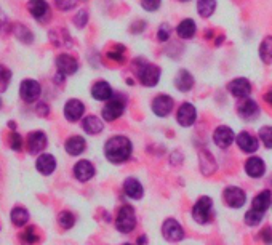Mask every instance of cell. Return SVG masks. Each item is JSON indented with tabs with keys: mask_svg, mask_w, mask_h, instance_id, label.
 <instances>
[{
	"mask_svg": "<svg viewBox=\"0 0 272 245\" xmlns=\"http://www.w3.org/2000/svg\"><path fill=\"white\" fill-rule=\"evenodd\" d=\"M132 141L128 140L127 137H112L106 141L104 144V154L109 162L112 164H124L127 162L132 156Z\"/></svg>",
	"mask_w": 272,
	"mask_h": 245,
	"instance_id": "obj_1",
	"label": "cell"
},
{
	"mask_svg": "<svg viewBox=\"0 0 272 245\" xmlns=\"http://www.w3.org/2000/svg\"><path fill=\"white\" fill-rule=\"evenodd\" d=\"M115 226H117V229L122 234L132 233L136 226V215H135L133 207H130V205L120 207L117 218H115Z\"/></svg>",
	"mask_w": 272,
	"mask_h": 245,
	"instance_id": "obj_2",
	"label": "cell"
},
{
	"mask_svg": "<svg viewBox=\"0 0 272 245\" xmlns=\"http://www.w3.org/2000/svg\"><path fill=\"white\" fill-rule=\"evenodd\" d=\"M138 79L147 88L155 87L160 80V68L155 64L142 63V66L138 69Z\"/></svg>",
	"mask_w": 272,
	"mask_h": 245,
	"instance_id": "obj_3",
	"label": "cell"
},
{
	"mask_svg": "<svg viewBox=\"0 0 272 245\" xmlns=\"http://www.w3.org/2000/svg\"><path fill=\"white\" fill-rule=\"evenodd\" d=\"M125 111V100L122 96L114 95L111 100L106 103V106L102 107V117L107 122H112L115 119H119Z\"/></svg>",
	"mask_w": 272,
	"mask_h": 245,
	"instance_id": "obj_4",
	"label": "cell"
},
{
	"mask_svg": "<svg viewBox=\"0 0 272 245\" xmlns=\"http://www.w3.org/2000/svg\"><path fill=\"white\" fill-rule=\"evenodd\" d=\"M211 207L213 202L210 197H200L192 209V218L199 224H205L211 220Z\"/></svg>",
	"mask_w": 272,
	"mask_h": 245,
	"instance_id": "obj_5",
	"label": "cell"
},
{
	"mask_svg": "<svg viewBox=\"0 0 272 245\" xmlns=\"http://www.w3.org/2000/svg\"><path fill=\"white\" fill-rule=\"evenodd\" d=\"M40 93H42V87L37 80L26 79V80L21 82V87H19V95H21V100H24L26 103L37 101Z\"/></svg>",
	"mask_w": 272,
	"mask_h": 245,
	"instance_id": "obj_6",
	"label": "cell"
},
{
	"mask_svg": "<svg viewBox=\"0 0 272 245\" xmlns=\"http://www.w3.org/2000/svg\"><path fill=\"white\" fill-rule=\"evenodd\" d=\"M223 197H224L226 204L232 209L243 207L245 201H247V194H245L240 188H237V186H229V188H226Z\"/></svg>",
	"mask_w": 272,
	"mask_h": 245,
	"instance_id": "obj_7",
	"label": "cell"
},
{
	"mask_svg": "<svg viewBox=\"0 0 272 245\" xmlns=\"http://www.w3.org/2000/svg\"><path fill=\"white\" fill-rule=\"evenodd\" d=\"M162 234H164V237H165L167 241H170V242H179L184 237V231H183L181 224L176 220L170 218V220H167L164 223V226H162Z\"/></svg>",
	"mask_w": 272,
	"mask_h": 245,
	"instance_id": "obj_8",
	"label": "cell"
},
{
	"mask_svg": "<svg viewBox=\"0 0 272 245\" xmlns=\"http://www.w3.org/2000/svg\"><path fill=\"white\" fill-rule=\"evenodd\" d=\"M28 10L31 13V16L35 18L40 23H45V19L50 18V5L45 0H29Z\"/></svg>",
	"mask_w": 272,
	"mask_h": 245,
	"instance_id": "obj_9",
	"label": "cell"
},
{
	"mask_svg": "<svg viewBox=\"0 0 272 245\" xmlns=\"http://www.w3.org/2000/svg\"><path fill=\"white\" fill-rule=\"evenodd\" d=\"M173 109V98L168 95H159L152 101V112L159 117H167Z\"/></svg>",
	"mask_w": 272,
	"mask_h": 245,
	"instance_id": "obj_10",
	"label": "cell"
},
{
	"mask_svg": "<svg viewBox=\"0 0 272 245\" xmlns=\"http://www.w3.org/2000/svg\"><path fill=\"white\" fill-rule=\"evenodd\" d=\"M197 119V109L194 107L191 103H184V105H181L178 112H176V120L179 125L183 127H191L194 122Z\"/></svg>",
	"mask_w": 272,
	"mask_h": 245,
	"instance_id": "obj_11",
	"label": "cell"
},
{
	"mask_svg": "<svg viewBox=\"0 0 272 245\" xmlns=\"http://www.w3.org/2000/svg\"><path fill=\"white\" fill-rule=\"evenodd\" d=\"M56 68L58 72H61L63 75H72L79 69V63L75 61V58H72L68 53H61L56 58Z\"/></svg>",
	"mask_w": 272,
	"mask_h": 245,
	"instance_id": "obj_12",
	"label": "cell"
},
{
	"mask_svg": "<svg viewBox=\"0 0 272 245\" xmlns=\"http://www.w3.org/2000/svg\"><path fill=\"white\" fill-rule=\"evenodd\" d=\"M234 140H236V135L229 127L221 125V127L216 128L215 133H213V141H215V144L218 147H221V149L229 147L232 143H234Z\"/></svg>",
	"mask_w": 272,
	"mask_h": 245,
	"instance_id": "obj_13",
	"label": "cell"
},
{
	"mask_svg": "<svg viewBox=\"0 0 272 245\" xmlns=\"http://www.w3.org/2000/svg\"><path fill=\"white\" fill-rule=\"evenodd\" d=\"M228 90L236 98H248V95L251 93V83L250 80L240 77V79H234L232 82H229Z\"/></svg>",
	"mask_w": 272,
	"mask_h": 245,
	"instance_id": "obj_14",
	"label": "cell"
},
{
	"mask_svg": "<svg viewBox=\"0 0 272 245\" xmlns=\"http://www.w3.org/2000/svg\"><path fill=\"white\" fill-rule=\"evenodd\" d=\"M83 112H85V106L79 100H69L66 106H64V117L69 122H77L79 119H82Z\"/></svg>",
	"mask_w": 272,
	"mask_h": 245,
	"instance_id": "obj_15",
	"label": "cell"
},
{
	"mask_svg": "<svg viewBox=\"0 0 272 245\" xmlns=\"http://www.w3.org/2000/svg\"><path fill=\"white\" fill-rule=\"evenodd\" d=\"M237 111H238V115H240L242 119H245V120H253V119L258 117V114H260V107H258L256 101L245 98L240 103V105H238Z\"/></svg>",
	"mask_w": 272,
	"mask_h": 245,
	"instance_id": "obj_16",
	"label": "cell"
},
{
	"mask_svg": "<svg viewBox=\"0 0 272 245\" xmlns=\"http://www.w3.org/2000/svg\"><path fill=\"white\" fill-rule=\"evenodd\" d=\"M237 144L238 147L243 151V152H247V154H253L255 151H258V146H260V143H258V140L253 137V135H250L248 132H242V133H238L237 135Z\"/></svg>",
	"mask_w": 272,
	"mask_h": 245,
	"instance_id": "obj_17",
	"label": "cell"
},
{
	"mask_svg": "<svg viewBox=\"0 0 272 245\" xmlns=\"http://www.w3.org/2000/svg\"><path fill=\"white\" fill-rule=\"evenodd\" d=\"M245 172L250 178H261L266 172V165H264V160L260 157H250L247 162H245Z\"/></svg>",
	"mask_w": 272,
	"mask_h": 245,
	"instance_id": "obj_18",
	"label": "cell"
},
{
	"mask_svg": "<svg viewBox=\"0 0 272 245\" xmlns=\"http://www.w3.org/2000/svg\"><path fill=\"white\" fill-rule=\"evenodd\" d=\"M92 96L96 100V101H109L114 96V92H112V87L109 85L107 82L101 80V82H96L93 88H92Z\"/></svg>",
	"mask_w": 272,
	"mask_h": 245,
	"instance_id": "obj_19",
	"label": "cell"
},
{
	"mask_svg": "<svg viewBox=\"0 0 272 245\" xmlns=\"http://www.w3.org/2000/svg\"><path fill=\"white\" fill-rule=\"evenodd\" d=\"M74 175L79 181L85 183L95 176V167L90 164L88 160H80V162H77L74 167Z\"/></svg>",
	"mask_w": 272,
	"mask_h": 245,
	"instance_id": "obj_20",
	"label": "cell"
},
{
	"mask_svg": "<svg viewBox=\"0 0 272 245\" xmlns=\"http://www.w3.org/2000/svg\"><path fill=\"white\" fill-rule=\"evenodd\" d=\"M47 146V137L43 132H34L28 137V147L31 154H38Z\"/></svg>",
	"mask_w": 272,
	"mask_h": 245,
	"instance_id": "obj_21",
	"label": "cell"
},
{
	"mask_svg": "<svg viewBox=\"0 0 272 245\" xmlns=\"http://www.w3.org/2000/svg\"><path fill=\"white\" fill-rule=\"evenodd\" d=\"M35 167L42 175H51L56 169V159L51 156V154H42V156L37 159Z\"/></svg>",
	"mask_w": 272,
	"mask_h": 245,
	"instance_id": "obj_22",
	"label": "cell"
},
{
	"mask_svg": "<svg viewBox=\"0 0 272 245\" xmlns=\"http://www.w3.org/2000/svg\"><path fill=\"white\" fill-rule=\"evenodd\" d=\"M174 87H176L179 92H189V90L194 87V77L189 70L181 69L178 75L174 77Z\"/></svg>",
	"mask_w": 272,
	"mask_h": 245,
	"instance_id": "obj_23",
	"label": "cell"
},
{
	"mask_svg": "<svg viewBox=\"0 0 272 245\" xmlns=\"http://www.w3.org/2000/svg\"><path fill=\"white\" fill-rule=\"evenodd\" d=\"M124 191L130 199H141L142 197V186L136 178H127L124 183Z\"/></svg>",
	"mask_w": 272,
	"mask_h": 245,
	"instance_id": "obj_24",
	"label": "cell"
},
{
	"mask_svg": "<svg viewBox=\"0 0 272 245\" xmlns=\"http://www.w3.org/2000/svg\"><path fill=\"white\" fill-rule=\"evenodd\" d=\"M82 128L85 130L88 135H98L102 132V128H104V125H102V122L95 117V115H88V117L83 119L82 122Z\"/></svg>",
	"mask_w": 272,
	"mask_h": 245,
	"instance_id": "obj_25",
	"label": "cell"
},
{
	"mask_svg": "<svg viewBox=\"0 0 272 245\" xmlns=\"http://www.w3.org/2000/svg\"><path fill=\"white\" fill-rule=\"evenodd\" d=\"M87 143L82 137H70L66 141V151L70 154V156H79L83 151H85Z\"/></svg>",
	"mask_w": 272,
	"mask_h": 245,
	"instance_id": "obj_26",
	"label": "cell"
},
{
	"mask_svg": "<svg viewBox=\"0 0 272 245\" xmlns=\"http://www.w3.org/2000/svg\"><path fill=\"white\" fill-rule=\"evenodd\" d=\"M271 204H272V197H271V191L266 189V191H263L260 192L255 199H253V207L251 209H255L258 211H261V213H264L269 207H271Z\"/></svg>",
	"mask_w": 272,
	"mask_h": 245,
	"instance_id": "obj_27",
	"label": "cell"
},
{
	"mask_svg": "<svg viewBox=\"0 0 272 245\" xmlns=\"http://www.w3.org/2000/svg\"><path fill=\"white\" fill-rule=\"evenodd\" d=\"M196 23L192 21V19H183L179 24H178V28H176V32H178V35L181 38H192L194 35H196Z\"/></svg>",
	"mask_w": 272,
	"mask_h": 245,
	"instance_id": "obj_28",
	"label": "cell"
},
{
	"mask_svg": "<svg viewBox=\"0 0 272 245\" xmlns=\"http://www.w3.org/2000/svg\"><path fill=\"white\" fill-rule=\"evenodd\" d=\"M11 221L15 226H24L26 223L29 221V211L24 207H15L11 210Z\"/></svg>",
	"mask_w": 272,
	"mask_h": 245,
	"instance_id": "obj_29",
	"label": "cell"
},
{
	"mask_svg": "<svg viewBox=\"0 0 272 245\" xmlns=\"http://www.w3.org/2000/svg\"><path fill=\"white\" fill-rule=\"evenodd\" d=\"M216 8V0H197V11L202 18H210Z\"/></svg>",
	"mask_w": 272,
	"mask_h": 245,
	"instance_id": "obj_30",
	"label": "cell"
},
{
	"mask_svg": "<svg viewBox=\"0 0 272 245\" xmlns=\"http://www.w3.org/2000/svg\"><path fill=\"white\" fill-rule=\"evenodd\" d=\"M260 56L266 64H272V35H268L260 45Z\"/></svg>",
	"mask_w": 272,
	"mask_h": 245,
	"instance_id": "obj_31",
	"label": "cell"
},
{
	"mask_svg": "<svg viewBox=\"0 0 272 245\" xmlns=\"http://www.w3.org/2000/svg\"><path fill=\"white\" fill-rule=\"evenodd\" d=\"M13 34H15L18 40H21L23 43H31L32 40H34V34H32L24 24H15Z\"/></svg>",
	"mask_w": 272,
	"mask_h": 245,
	"instance_id": "obj_32",
	"label": "cell"
},
{
	"mask_svg": "<svg viewBox=\"0 0 272 245\" xmlns=\"http://www.w3.org/2000/svg\"><path fill=\"white\" fill-rule=\"evenodd\" d=\"M63 38L64 40H68L70 42V38H69V34L64 29H53L50 32V40L53 42L55 45H60V47H63V45H66L63 42Z\"/></svg>",
	"mask_w": 272,
	"mask_h": 245,
	"instance_id": "obj_33",
	"label": "cell"
},
{
	"mask_svg": "<svg viewBox=\"0 0 272 245\" xmlns=\"http://www.w3.org/2000/svg\"><path fill=\"white\" fill-rule=\"evenodd\" d=\"M245 223L248 224V226H258L261 221H263V213L261 211H258V210H255V209H251V210H248L247 213H245Z\"/></svg>",
	"mask_w": 272,
	"mask_h": 245,
	"instance_id": "obj_34",
	"label": "cell"
},
{
	"mask_svg": "<svg viewBox=\"0 0 272 245\" xmlns=\"http://www.w3.org/2000/svg\"><path fill=\"white\" fill-rule=\"evenodd\" d=\"M10 80H11V72L10 69H6L5 66L0 64V93H3L6 87L10 85Z\"/></svg>",
	"mask_w": 272,
	"mask_h": 245,
	"instance_id": "obj_35",
	"label": "cell"
},
{
	"mask_svg": "<svg viewBox=\"0 0 272 245\" xmlns=\"http://www.w3.org/2000/svg\"><path fill=\"white\" fill-rule=\"evenodd\" d=\"M58 221H60V224L64 229H70L74 226L75 218H74L72 213H70V211H61L60 216H58Z\"/></svg>",
	"mask_w": 272,
	"mask_h": 245,
	"instance_id": "obj_36",
	"label": "cell"
},
{
	"mask_svg": "<svg viewBox=\"0 0 272 245\" xmlns=\"http://www.w3.org/2000/svg\"><path fill=\"white\" fill-rule=\"evenodd\" d=\"M21 241L24 242V244H35L37 241H38V236L35 234V229L32 228V226H29V228H26L23 233H21Z\"/></svg>",
	"mask_w": 272,
	"mask_h": 245,
	"instance_id": "obj_37",
	"label": "cell"
},
{
	"mask_svg": "<svg viewBox=\"0 0 272 245\" xmlns=\"http://www.w3.org/2000/svg\"><path fill=\"white\" fill-rule=\"evenodd\" d=\"M260 140L268 149H272V127H263L260 130Z\"/></svg>",
	"mask_w": 272,
	"mask_h": 245,
	"instance_id": "obj_38",
	"label": "cell"
},
{
	"mask_svg": "<svg viewBox=\"0 0 272 245\" xmlns=\"http://www.w3.org/2000/svg\"><path fill=\"white\" fill-rule=\"evenodd\" d=\"M124 45H117V47L114 48V51H109L107 53V58L109 60H112V61H117V63H124L125 61V58H124Z\"/></svg>",
	"mask_w": 272,
	"mask_h": 245,
	"instance_id": "obj_39",
	"label": "cell"
},
{
	"mask_svg": "<svg viewBox=\"0 0 272 245\" xmlns=\"http://www.w3.org/2000/svg\"><path fill=\"white\" fill-rule=\"evenodd\" d=\"M77 2H79V0H55L56 8L61 10V11H69V10L75 8Z\"/></svg>",
	"mask_w": 272,
	"mask_h": 245,
	"instance_id": "obj_40",
	"label": "cell"
},
{
	"mask_svg": "<svg viewBox=\"0 0 272 245\" xmlns=\"http://www.w3.org/2000/svg\"><path fill=\"white\" fill-rule=\"evenodd\" d=\"M8 144L13 151H21V147H23V138H21V135H18L13 132L10 135V138H8Z\"/></svg>",
	"mask_w": 272,
	"mask_h": 245,
	"instance_id": "obj_41",
	"label": "cell"
},
{
	"mask_svg": "<svg viewBox=\"0 0 272 245\" xmlns=\"http://www.w3.org/2000/svg\"><path fill=\"white\" fill-rule=\"evenodd\" d=\"M170 32H171V28L168 23H162L160 28L157 31V38L160 42H167L168 38H170Z\"/></svg>",
	"mask_w": 272,
	"mask_h": 245,
	"instance_id": "obj_42",
	"label": "cell"
},
{
	"mask_svg": "<svg viewBox=\"0 0 272 245\" xmlns=\"http://www.w3.org/2000/svg\"><path fill=\"white\" fill-rule=\"evenodd\" d=\"M74 23H75V26L79 29H82V28H85V24L88 23V13H87V10H79V13L74 16Z\"/></svg>",
	"mask_w": 272,
	"mask_h": 245,
	"instance_id": "obj_43",
	"label": "cell"
},
{
	"mask_svg": "<svg viewBox=\"0 0 272 245\" xmlns=\"http://www.w3.org/2000/svg\"><path fill=\"white\" fill-rule=\"evenodd\" d=\"M160 3H162V0H141V6L146 11H155V10H159Z\"/></svg>",
	"mask_w": 272,
	"mask_h": 245,
	"instance_id": "obj_44",
	"label": "cell"
},
{
	"mask_svg": "<svg viewBox=\"0 0 272 245\" xmlns=\"http://www.w3.org/2000/svg\"><path fill=\"white\" fill-rule=\"evenodd\" d=\"M261 239L266 244H272V229L271 228H264L261 231Z\"/></svg>",
	"mask_w": 272,
	"mask_h": 245,
	"instance_id": "obj_45",
	"label": "cell"
},
{
	"mask_svg": "<svg viewBox=\"0 0 272 245\" xmlns=\"http://www.w3.org/2000/svg\"><path fill=\"white\" fill-rule=\"evenodd\" d=\"M37 112L40 114V115H47V114H48V106L38 105V106H37Z\"/></svg>",
	"mask_w": 272,
	"mask_h": 245,
	"instance_id": "obj_46",
	"label": "cell"
},
{
	"mask_svg": "<svg viewBox=\"0 0 272 245\" xmlns=\"http://www.w3.org/2000/svg\"><path fill=\"white\" fill-rule=\"evenodd\" d=\"M264 101H266L268 105L272 106V90H271V92H268L266 95H264Z\"/></svg>",
	"mask_w": 272,
	"mask_h": 245,
	"instance_id": "obj_47",
	"label": "cell"
},
{
	"mask_svg": "<svg viewBox=\"0 0 272 245\" xmlns=\"http://www.w3.org/2000/svg\"><path fill=\"white\" fill-rule=\"evenodd\" d=\"M138 244H146V236H141L138 239Z\"/></svg>",
	"mask_w": 272,
	"mask_h": 245,
	"instance_id": "obj_48",
	"label": "cell"
},
{
	"mask_svg": "<svg viewBox=\"0 0 272 245\" xmlns=\"http://www.w3.org/2000/svg\"><path fill=\"white\" fill-rule=\"evenodd\" d=\"M8 127L11 128V130H15V128H16V124H15V122L11 120V122H8Z\"/></svg>",
	"mask_w": 272,
	"mask_h": 245,
	"instance_id": "obj_49",
	"label": "cell"
},
{
	"mask_svg": "<svg viewBox=\"0 0 272 245\" xmlns=\"http://www.w3.org/2000/svg\"><path fill=\"white\" fill-rule=\"evenodd\" d=\"M178 2H189V0H178Z\"/></svg>",
	"mask_w": 272,
	"mask_h": 245,
	"instance_id": "obj_50",
	"label": "cell"
},
{
	"mask_svg": "<svg viewBox=\"0 0 272 245\" xmlns=\"http://www.w3.org/2000/svg\"><path fill=\"white\" fill-rule=\"evenodd\" d=\"M0 107H2V100H0Z\"/></svg>",
	"mask_w": 272,
	"mask_h": 245,
	"instance_id": "obj_51",
	"label": "cell"
},
{
	"mask_svg": "<svg viewBox=\"0 0 272 245\" xmlns=\"http://www.w3.org/2000/svg\"><path fill=\"white\" fill-rule=\"evenodd\" d=\"M124 245H133V244H124Z\"/></svg>",
	"mask_w": 272,
	"mask_h": 245,
	"instance_id": "obj_52",
	"label": "cell"
}]
</instances>
